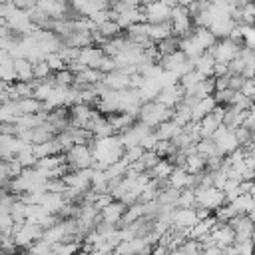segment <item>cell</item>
<instances>
[{"mask_svg":"<svg viewBox=\"0 0 255 255\" xmlns=\"http://www.w3.org/2000/svg\"><path fill=\"white\" fill-rule=\"evenodd\" d=\"M167 120H171V110L165 108V106H161V104H157L155 100H153V102H143V104L139 106L137 122L145 124L147 128L155 129L159 124H163V122H167Z\"/></svg>","mask_w":255,"mask_h":255,"instance_id":"1","label":"cell"},{"mask_svg":"<svg viewBox=\"0 0 255 255\" xmlns=\"http://www.w3.org/2000/svg\"><path fill=\"white\" fill-rule=\"evenodd\" d=\"M64 157H66L68 171H78V169H90V167H94V155H92L90 143H76V145H72L64 153Z\"/></svg>","mask_w":255,"mask_h":255,"instance_id":"2","label":"cell"},{"mask_svg":"<svg viewBox=\"0 0 255 255\" xmlns=\"http://www.w3.org/2000/svg\"><path fill=\"white\" fill-rule=\"evenodd\" d=\"M241 46H243V44H237V42H233L231 38H221V40H217L207 52L215 58V62H219V64H229L233 58H237Z\"/></svg>","mask_w":255,"mask_h":255,"instance_id":"3","label":"cell"},{"mask_svg":"<svg viewBox=\"0 0 255 255\" xmlns=\"http://www.w3.org/2000/svg\"><path fill=\"white\" fill-rule=\"evenodd\" d=\"M195 191V207H205L211 213L225 205V193L217 187H207V189H193Z\"/></svg>","mask_w":255,"mask_h":255,"instance_id":"4","label":"cell"},{"mask_svg":"<svg viewBox=\"0 0 255 255\" xmlns=\"http://www.w3.org/2000/svg\"><path fill=\"white\" fill-rule=\"evenodd\" d=\"M139 8H141L143 18H145L147 24H163V22H169L171 8L165 6L161 0L151 2V4H145V6H139Z\"/></svg>","mask_w":255,"mask_h":255,"instance_id":"5","label":"cell"},{"mask_svg":"<svg viewBox=\"0 0 255 255\" xmlns=\"http://www.w3.org/2000/svg\"><path fill=\"white\" fill-rule=\"evenodd\" d=\"M227 225L233 229L235 233V243H241V241H247L251 239L253 231H255V223L247 217V215H235L233 219L227 221Z\"/></svg>","mask_w":255,"mask_h":255,"instance_id":"6","label":"cell"},{"mask_svg":"<svg viewBox=\"0 0 255 255\" xmlns=\"http://www.w3.org/2000/svg\"><path fill=\"white\" fill-rule=\"evenodd\" d=\"M197 223V215L193 207H175L171 213V227L175 229H191Z\"/></svg>","mask_w":255,"mask_h":255,"instance_id":"7","label":"cell"},{"mask_svg":"<svg viewBox=\"0 0 255 255\" xmlns=\"http://www.w3.org/2000/svg\"><path fill=\"white\" fill-rule=\"evenodd\" d=\"M183 94H185V92H183V88H181L179 84L167 86V88H161V90H159L155 102L161 104V106H165V108H169V110H173V108L183 100Z\"/></svg>","mask_w":255,"mask_h":255,"instance_id":"8","label":"cell"},{"mask_svg":"<svg viewBox=\"0 0 255 255\" xmlns=\"http://www.w3.org/2000/svg\"><path fill=\"white\" fill-rule=\"evenodd\" d=\"M124 213H126V205H124L122 201L114 199L110 205H106L104 209H100V221H104V223H112V225L118 227V223L122 221Z\"/></svg>","mask_w":255,"mask_h":255,"instance_id":"9","label":"cell"},{"mask_svg":"<svg viewBox=\"0 0 255 255\" xmlns=\"http://www.w3.org/2000/svg\"><path fill=\"white\" fill-rule=\"evenodd\" d=\"M167 183H169V187H173V189H193V175L191 173H187L183 167H173V171H171V175L167 177Z\"/></svg>","mask_w":255,"mask_h":255,"instance_id":"10","label":"cell"},{"mask_svg":"<svg viewBox=\"0 0 255 255\" xmlns=\"http://www.w3.org/2000/svg\"><path fill=\"white\" fill-rule=\"evenodd\" d=\"M102 58H104V52H102L100 46H88V48H82V50H80L78 62L84 64L86 68H94V70H98Z\"/></svg>","mask_w":255,"mask_h":255,"instance_id":"11","label":"cell"},{"mask_svg":"<svg viewBox=\"0 0 255 255\" xmlns=\"http://www.w3.org/2000/svg\"><path fill=\"white\" fill-rule=\"evenodd\" d=\"M102 84H104L108 90H114V92L128 90V88H129V76H126V74L120 72V70H114V72H110V74H104Z\"/></svg>","mask_w":255,"mask_h":255,"instance_id":"12","label":"cell"},{"mask_svg":"<svg viewBox=\"0 0 255 255\" xmlns=\"http://www.w3.org/2000/svg\"><path fill=\"white\" fill-rule=\"evenodd\" d=\"M191 38H193V42L201 48V52H207V50L217 42V38L209 32V28H197V26H193Z\"/></svg>","mask_w":255,"mask_h":255,"instance_id":"13","label":"cell"},{"mask_svg":"<svg viewBox=\"0 0 255 255\" xmlns=\"http://www.w3.org/2000/svg\"><path fill=\"white\" fill-rule=\"evenodd\" d=\"M14 66V74H16V82H32L34 74H32V62L26 58H14L12 60Z\"/></svg>","mask_w":255,"mask_h":255,"instance_id":"14","label":"cell"},{"mask_svg":"<svg viewBox=\"0 0 255 255\" xmlns=\"http://www.w3.org/2000/svg\"><path fill=\"white\" fill-rule=\"evenodd\" d=\"M215 106H217V104H215L213 96H207V98L195 102V104L191 106V122H199L201 118H205L207 114H211Z\"/></svg>","mask_w":255,"mask_h":255,"instance_id":"15","label":"cell"},{"mask_svg":"<svg viewBox=\"0 0 255 255\" xmlns=\"http://www.w3.org/2000/svg\"><path fill=\"white\" fill-rule=\"evenodd\" d=\"M145 34H147V38L153 44H157V42H161V40H165V38L171 36V24L169 22H163V24H147Z\"/></svg>","mask_w":255,"mask_h":255,"instance_id":"16","label":"cell"},{"mask_svg":"<svg viewBox=\"0 0 255 255\" xmlns=\"http://www.w3.org/2000/svg\"><path fill=\"white\" fill-rule=\"evenodd\" d=\"M153 131H155L157 139H161V141H171L177 133H181V126H177L173 120H167V122L159 124Z\"/></svg>","mask_w":255,"mask_h":255,"instance_id":"17","label":"cell"},{"mask_svg":"<svg viewBox=\"0 0 255 255\" xmlns=\"http://www.w3.org/2000/svg\"><path fill=\"white\" fill-rule=\"evenodd\" d=\"M34 155L36 159H42V157H48V155H56V153H62V147L58 143V139H50V141H44V143H34Z\"/></svg>","mask_w":255,"mask_h":255,"instance_id":"18","label":"cell"},{"mask_svg":"<svg viewBox=\"0 0 255 255\" xmlns=\"http://www.w3.org/2000/svg\"><path fill=\"white\" fill-rule=\"evenodd\" d=\"M171 171H173V163H171L169 159L161 157V159L147 171V175H149V179H157V181H161V179H167V177L171 175Z\"/></svg>","mask_w":255,"mask_h":255,"instance_id":"19","label":"cell"},{"mask_svg":"<svg viewBox=\"0 0 255 255\" xmlns=\"http://www.w3.org/2000/svg\"><path fill=\"white\" fill-rule=\"evenodd\" d=\"M213 66H215V58L209 52H203L197 60H193V70H197L205 78H211L213 76Z\"/></svg>","mask_w":255,"mask_h":255,"instance_id":"20","label":"cell"},{"mask_svg":"<svg viewBox=\"0 0 255 255\" xmlns=\"http://www.w3.org/2000/svg\"><path fill=\"white\" fill-rule=\"evenodd\" d=\"M229 203H231V207L235 209L237 215H247L249 211L255 209V199H253L249 193H241L239 197H235V199L229 201Z\"/></svg>","mask_w":255,"mask_h":255,"instance_id":"21","label":"cell"},{"mask_svg":"<svg viewBox=\"0 0 255 255\" xmlns=\"http://www.w3.org/2000/svg\"><path fill=\"white\" fill-rule=\"evenodd\" d=\"M171 120L177 124V126H187L191 122V106H187L185 102H179L173 110H171Z\"/></svg>","mask_w":255,"mask_h":255,"instance_id":"22","label":"cell"},{"mask_svg":"<svg viewBox=\"0 0 255 255\" xmlns=\"http://www.w3.org/2000/svg\"><path fill=\"white\" fill-rule=\"evenodd\" d=\"M34 96V80L32 82H14L12 84V100H24Z\"/></svg>","mask_w":255,"mask_h":255,"instance_id":"23","label":"cell"},{"mask_svg":"<svg viewBox=\"0 0 255 255\" xmlns=\"http://www.w3.org/2000/svg\"><path fill=\"white\" fill-rule=\"evenodd\" d=\"M195 153H199L203 159L211 157V155H219L217 153V147H215V141L211 137H201L197 143H195Z\"/></svg>","mask_w":255,"mask_h":255,"instance_id":"24","label":"cell"},{"mask_svg":"<svg viewBox=\"0 0 255 255\" xmlns=\"http://www.w3.org/2000/svg\"><path fill=\"white\" fill-rule=\"evenodd\" d=\"M183 169L187 171V173H199V171H203L205 169V159L199 155V153H189L187 157H185V165H183Z\"/></svg>","mask_w":255,"mask_h":255,"instance_id":"25","label":"cell"},{"mask_svg":"<svg viewBox=\"0 0 255 255\" xmlns=\"http://www.w3.org/2000/svg\"><path fill=\"white\" fill-rule=\"evenodd\" d=\"M74 74L68 70V68H64V70H60V72H56V74H52V80H54V86L56 88H62V90H66V88H72L74 86Z\"/></svg>","mask_w":255,"mask_h":255,"instance_id":"26","label":"cell"},{"mask_svg":"<svg viewBox=\"0 0 255 255\" xmlns=\"http://www.w3.org/2000/svg\"><path fill=\"white\" fill-rule=\"evenodd\" d=\"M98 32H100V36L104 40H112V38H116V36L122 34V28L118 26L116 20H108V22H104V24L98 26Z\"/></svg>","mask_w":255,"mask_h":255,"instance_id":"27","label":"cell"},{"mask_svg":"<svg viewBox=\"0 0 255 255\" xmlns=\"http://www.w3.org/2000/svg\"><path fill=\"white\" fill-rule=\"evenodd\" d=\"M18 108H20V114H22V116H24V114H40V112H42V102L32 96V98L18 100Z\"/></svg>","mask_w":255,"mask_h":255,"instance_id":"28","label":"cell"},{"mask_svg":"<svg viewBox=\"0 0 255 255\" xmlns=\"http://www.w3.org/2000/svg\"><path fill=\"white\" fill-rule=\"evenodd\" d=\"M177 38L175 36H169V38H165V40H161V42H157L155 46H157V52H159V58L161 56H167V54H171V52H175L177 50Z\"/></svg>","mask_w":255,"mask_h":255,"instance_id":"29","label":"cell"},{"mask_svg":"<svg viewBox=\"0 0 255 255\" xmlns=\"http://www.w3.org/2000/svg\"><path fill=\"white\" fill-rule=\"evenodd\" d=\"M32 74H34V80H46L52 76V70L48 68L46 60H38V62H32Z\"/></svg>","mask_w":255,"mask_h":255,"instance_id":"30","label":"cell"},{"mask_svg":"<svg viewBox=\"0 0 255 255\" xmlns=\"http://www.w3.org/2000/svg\"><path fill=\"white\" fill-rule=\"evenodd\" d=\"M233 133H235L237 143H239L241 147H249V145H251V141H253V133H251V129H249V128L239 126V128H235V129H233Z\"/></svg>","mask_w":255,"mask_h":255,"instance_id":"31","label":"cell"},{"mask_svg":"<svg viewBox=\"0 0 255 255\" xmlns=\"http://www.w3.org/2000/svg\"><path fill=\"white\" fill-rule=\"evenodd\" d=\"M175 207H193L195 209V191L193 189H181L179 197L175 201Z\"/></svg>","mask_w":255,"mask_h":255,"instance_id":"32","label":"cell"},{"mask_svg":"<svg viewBox=\"0 0 255 255\" xmlns=\"http://www.w3.org/2000/svg\"><path fill=\"white\" fill-rule=\"evenodd\" d=\"M155 82H157V86H159V90H161V88H167V86H175V84H179V76H177V74H173V72L161 70V74L155 78Z\"/></svg>","mask_w":255,"mask_h":255,"instance_id":"33","label":"cell"},{"mask_svg":"<svg viewBox=\"0 0 255 255\" xmlns=\"http://www.w3.org/2000/svg\"><path fill=\"white\" fill-rule=\"evenodd\" d=\"M141 155H143V147H141V145H133V147L124 149L122 161H124V163H128V165H131V163L139 161V157H141Z\"/></svg>","mask_w":255,"mask_h":255,"instance_id":"34","label":"cell"},{"mask_svg":"<svg viewBox=\"0 0 255 255\" xmlns=\"http://www.w3.org/2000/svg\"><path fill=\"white\" fill-rule=\"evenodd\" d=\"M58 56H60V58L66 62V66H68V64H72V62H76V60H78L80 50H78V48H72V46H64V44H62V46L58 48Z\"/></svg>","mask_w":255,"mask_h":255,"instance_id":"35","label":"cell"},{"mask_svg":"<svg viewBox=\"0 0 255 255\" xmlns=\"http://www.w3.org/2000/svg\"><path fill=\"white\" fill-rule=\"evenodd\" d=\"M46 64H48V68L52 70V74H56V72H60V70H64L66 68V62L58 56V52H50V54H46Z\"/></svg>","mask_w":255,"mask_h":255,"instance_id":"36","label":"cell"},{"mask_svg":"<svg viewBox=\"0 0 255 255\" xmlns=\"http://www.w3.org/2000/svg\"><path fill=\"white\" fill-rule=\"evenodd\" d=\"M159 159H161V157H159L155 151H143V155L139 157V165H141L143 171H149Z\"/></svg>","mask_w":255,"mask_h":255,"instance_id":"37","label":"cell"},{"mask_svg":"<svg viewBox=\"0 0 255 255\" xmlns=\"http://www.w3.org/2000/svg\"><path fill=\"white\" fill-rule=\"evenodd\" d=\"M233 249H235V255H255V243L251 239L233 243Z\"/></svg>","mask_w":255,"mask_h":255,"instance_id":"38","label":"cell"},{"mask_svg":"<svg viewBox=\"0 0 255 255\" xmlns=\"http://www.w3.org/2000/svg\"><path fill=\"white\" fill-rule=\"evenodd\" d=\"M157 141H159V139H157L155 131H149V133L141 139V143H139V145L143 147V151H153V149H155V145H157Z\"/></svg>","mask_w":255,"mask_h":255,"instance_id":"39","label":"cell"},{"mask_svg":"<svg viewBox=\"0 0 255 255\" xmlns=\"http://www.w3.org/2000/svg\"><path fill=\"white\" fill-rule=\"evenodd\" d=\"M98 70H100L102 74H110V72H114V70H116V60L110 58V56H104L102 62H100V66H98Z\"/></svg>","mask_w":255,"mask_h":255,"instance_id":"40","label":"cell"},{"mask_svg":"<svg viewBox=\"0 0 255 255\" xmlns=\"http://www.w3.org/2000/svg\"><path fill=\"white\" fill-rule=\"evenodd\" d=\"M239 92H241L245 98H249V100L255 104V84H253V80H245Z\"/></svg>","mask_w":255,"mask_h":255,"instance_id":"41","label":"cell"},{"mask_svg":"<svg viewBox=\"0 0 255 255\" xmlns=\"http://www.w3.org/2000/svg\"><path fill=\"white\" fill-rule=\"evenodd\" d=\"M0 133L2 135H18V126L10 124V122H4V124H0Z\"/></svg>","mask_w":255,"mask_h":255,"instance_id":"42","label":"cell"},{"mask_svg":"<svg viewBox=\"0 0 255 255\" xmlns=\"http://www.w3.org/2000/svg\"><path fill=\"white\" fill-rule=\"evenodd\" d=\"M245 80H247V78H243V76H229V90H233V92H239Z\"/></svg>","mask_w":255,"mask_h":255,"instance_id":"43","label":"cell"},{"mask_svg":"<svg viewBox=\"0 0 255 255\" xmlns=\"http://www.w3.org/2000/svg\"><path fill=\"white\" fill-rule=\"evenodd\" d=\"M229 76H231V74L213 78V82H215V92H219V90H227V88H229Z\"/></svg>","mask_w":255,"mask_h":255,"instance_id":"44","label":"cell"},{"mask_svg":"<svg viewBox=\"0 0 255 255\" xmlns=\"http://www.w3.org/2000/svg\"><path fill=\"white\" fill-rule=\"evenodd\" d=\"M195 215H197V221H203V219L211 217L213 213L209 209H205V207H195Z\"/></svg>","mask_w":255,"mask_h":255,"instance_id":"45","label":"cell"},{"mask_svg":"<svg viewBox=\"0 0 255 255\" xmlns=\"http://www.w3.org/2000/svg\"><path fill=\"white\" fill-rule=\"evenodd\" d=\"M249 195L255 199V179H253V183H251V189H249Z\"/></svg>","mask_w":255,"mask_h":255,"instance_id":"46","label":"cell"},{"mask_svg":"<svg viewBox=\"0 0 255 255\" xmlns=\"http://www.w3.org/2000/svg\"><path fill=\"white\" fill-rule=\"evenodd\" d=\"M247 217H249V219L255 223V209H253V211H249V213H247Z\"/></svg>","mask_w":255,"mask_h":255,"instance_id":"47","label":"cell"},{"mask_svg":"<svg viewBox=\"0 0 255 255\" xmlns=\"http://www.w3.org/2000/svg\"><path fill=\"white\" fill-rule=\"evenodd\" d=\"M251 80H253V84H255V76H253V78H251Z\"/></svg>","mask_w":255,"mask_h":255,"instance_id":"48","label":"cell"},{"mask_svg":"<svg viewBox=\"0 0 255 255\" xmlns=\"http://www.w3.org/2000/svg\"><path fill=\"white\" fill-rule=\"evenodd\" d=\"M253 26H255V24H253Z\"/></svg>","mask_w":255,"mask_h":255,"instance_id":"49","label":"cell"}]
</instances>
